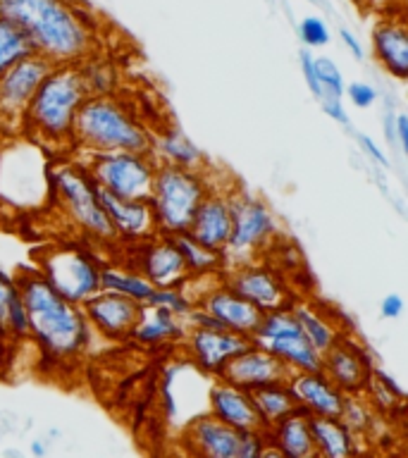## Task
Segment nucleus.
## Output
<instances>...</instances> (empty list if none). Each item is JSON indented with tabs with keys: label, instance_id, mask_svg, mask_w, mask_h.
Instances as JSON below:
<instances>
[{
	"label": "nucleus",
	"instance_id": "1",
	"mask_svg": "<svg viewBox=\"0 0 408 458\" xmlns=\"http://www.w3.org/2000/svg\"><path fill=\"white\" fill-rule=\"evenodd\" d=\"M0 17L27 36L36 55L81 64L96 50V27L77 0H0Z\"/></svg>",
	"mask_w": 408,
	"mask_h": 458
},
{
	"label": "nucleus",
	"instance_id": "2",
	"mask_svg": "<svg viewBox=\"0 0 408 458\" xmlns=\"http://www.w3.org/2000/svg\"><path fill=\"white\" fill-rule=\"evenodd\" d=\"M27 308L29 339L38 346L46 360L72 365L86 353L91 327L77 303L63 299L41 275V270H21L14 277Z\"/></svg>",
	"mask_w": 408,
	"mask_h": 458
},
{
	"label": "nucleus",
	"instance_id": "3",
	"mask_svg": "<svg viewBox=\"0 0 408 458\" xmlns=\"http://www.w3.org/2000/svg\"><path fill=\"white\" fill-rule=\"evenodd\" d=\"M89 98L79 64H57L36 89L21 114V127L46 148L74 146V120Z\"/></svg>",
	"mask_w": 408,
	"mask_h": 458
},
{
	"label": "nucleus",
	"instance_id": "4",
	"mask_svg": "<svg viewBox=\"0 0 408 458\" xmlns=\"http://www.w3.org/2000/svg\"><path fill=\"white\" fill-rule=\"evenodd\" d=\"M74 146L89 153H113V150H136L150 153L153 134L143 120L124 103L107 96H89L81 103L74 120Z\"/></svg>",
	"mask_w": 408,
	"mask_h": 458
},
{
	"label": "nucleus",
	"instance_id": "5",
	"mask_svg": "<svg viewBox=\"0 0 408 458\" xmlns=\"http://www.w3.org/2000/svg\"><path fill=\"white\" fill-rule=\"evenodd\" d=\"M48 186L53 191V199H55L57 210L89 242H117L113 225L107 220L106 208L98 199V186L91 179V174L86 172L84 165H57L55 170H50Z\"/></svg>",
	"mask_w": 408,
	"mask_h": 458
},
{
	"label": "nucleus",
	"instance_id": "6",
	"mask_svg": "<svg viewBox=\"0 0 408 458\" xmlns=\"http://www.w3.org/2000/svg\"><path fill=\"white\" fill-rule=\"evenodd\" d=\"M210 186L213 184L208 182L203 170H186V167L157 163L149 196L157 234L172 236L186 232L196 208L210 191Z\"/></svg>",
	"mask_w": 408,
	"mask_h": 458
},
{
	"label": "nucleus",
	"instance_id": "7",
	"mask_svg": "<svg viewBox=\"0 0 408 458\" xmlns=\"http://www.w3.org/2000/svg\"><path fill=\"white\" fill-rule=\"evenodd\" d=\"M275 242L277 222L270 208L251 193L232 191V232L222 249L225 267L260 260Z\"/></svg>",
	"mask_w": 408,
	"mask_h": 458
},
{
	"label": "nucleus",
	"instance_id": "8",
	"mask_svg": "<svg viewBox=\"0 0 408 458\" xmlns=\"http://www.w3.org/2000/svg\"><path fill=\"white\" fill-rule=\"evenodd\" d=\"M84 167L103 191L120 199L149 200L157 157L153 153H136V150L89 153Z\"/></svg>",
	"mask_w": 408,
	"mask_h": 458
},
{
	"label": "nucleus",
	"instance_id": "9",
	"mask_svg": "<svg viewBox=\"0 0 408 458\" xmlns=\"http://www.w3.org/2000/svg\"><path fill=\"white\" fill-rule=\"evenodd\" d=\"M100 260L91 250L79 246H55L43 250L38 258V270L63 299L81 306L86 299L100 292Z\"/></svg>",
	"mask_w": 408,
	"mask_h": 458
},
{
	"label": "nucleus",
	"instance_id": "10",
	"mask_svg": "<svg viewBox=\"0 0 408 458\" xmlns=\"http://www.w3.org/2000/svg\"><path fill=\"white\" fill-rule=\"evenodd\" d=\"M251 342L270 351L292 372H315L322 368V353L310 346L289 306L263 313Z\"/></svg>",
	"mask_w": 408,
	"mask_h": 458
},
{
	"label": "nucleus",
	"instance_id": "11",
	"mask_svg": "<svg viewBox=\"0 0 408 458\" xmlns=\"http://www.w3.org/2000/svg\"><path fill=\"white\" fill-rule=\"evenodd\" d=\"M220 279L232 292L251 301L263 313L289 306L296 299L289 284H286V279L282 277V272L275 265L263 263V260L227 265V267H222Z\"/></svg>",
	"mask_w": 408,
	"mask_h": 458
},
{
	"label": "nucleus",
	"instance_id": "12",
	"mask_svg": "<svg viewBox=\"0 0 408 458\" xmlns=\"http://www.w3.org/2000/svg\"><path fill=\"white\" fill-rule=\"evenodd\" d=\"M55 64L43 55L29 53L13 67L0 74V120L21 122L29 100L34 98L36 89L50 74Z\"/></svg>",
	"mask_w": 408,
	"mask_h": 458
},
{
	"label": "nucleus",
	"instance_id": "13",
	"mask_svg": "<svg viewBox=\"0 0 408 458\" xmlns=\"http://www.w3.org/2000/svg\"><path fill=\"white\" fill-rule=\"evenodd\" d=\"M129 267L141 272L153 286H177L182 284L189 272H186L184 258L172 243L170 236L153 234L143 242L129 243Z\"/></svg>",
	"mask_w": 408,
	"mask_h": 458
},
{
	"label": "nucleus",
	"instance_id": "14",
	"mask_svg": "<svg viewBox=\"0 0 408 458\" xmlns=\"http://www.w3.org/2000/svg\"><path fill=\"white\" fill-rule=\"evenodd\" d=\"M141 308L143 303H139V301L127 299L122 293L106 292V289H100L98 293H93L91 299L81 303L89 327L96 329L106 339H113V342L129 339L134 322L141 315Z\"/></svg>",
	"mask_w": 408,
	"mask_h": 458
},
{
	"label": "nucleus",
	"instance_id": "15",
	"mask_svg": "<svg viewBox=\"0 0 408 458\" xmlns=\"http://www.w3.org/2000/svg\"><path fill=\"white\" fill-rule=\"evenodd\" d=\"M184 339L193 365L210 377H220L229 360L251 346V336L236 335L229 329L189 327Z\"/></svg>",
	"mask_w": 408,
	"mask_h": 458
},
{
	"label": "nucleus",
	"instance_id": "16",
	"mask_svg": "<svg viewBox=\"0 0 408 458\" xmlns=\"http://www.w3.org/2000/svg\"><path fill=\"white\" fill-rule=\"evenodd\" d=\"M193 303L203 308V310H208L210 315H215L229 332H236V335L243 336L253 335L258 327V322L263 318V310L253 306V303L243 299V296H239L236 292H232V289L222 282L220 275L210 279V286H208L206 292H200L199 296H193Z\"/></svg>",
	"mask_w": 408,
	"mask_h": 458
},
{
	"label": "nucleus",
	"instance_id": "17",
	"mask_svg": "<svg viewBox=\"0 0 408 458\" xmlns=\"http://www.w3.org/2000/svg\"><path fill=\"white\" fill-rule=\"evenodd\" d=\"M372 358L370 353L344 335L336 339L335 346H329L322 353V368L320 370L335 382L344 394H363L368 379L372 372Z\"/></svg>",
	"mask_w": 408,
	"mask_h": 458
},
{
	"label": "nucleus",
	"instance_id": "18",
	"mask_svg": "<svg viewBox=\"0 0 408 458\" xmlns=\"http://www.w3.org/2000/svg\"><path fill=\"white\" fill-rule=\"evenodd\" d=\"M289 375H292V370L277 356H272L270 351L251 342V346H246L242 353H236L229 360L220 377L253 392L258 386L272 385V382H286Z\"/></svg>",
	"mask_w": 408,
	"mask_h": 458
},
{
	"label": "nucleus",
	"instance_id": "19",
	"mask_svg": "<svg viewBox=\"0 0 408 458\" xmlns=\"http://www.w3.org/2000/svg\"><path fill=\"white\" fill-rule=\"evenodd\" d=\"M229 232H232V193L210 186V191L196 208L186 234L203 243L206 249L222 253Z\"/></svg>",
	"mask_w": 408,
	"mask_h": 458
},
{
	"label": "nucleus",
	"instance_id": "20",
	"mask_svg": "<svg viewBox=\"0 0 408 458\" xmlns=\"http://www.w3.org/2000/svg\"><path fill=\"white\" fill-rule=\"evenodd\" d=\"M239 435L242 429L229 428L215 415L203 413L186 422L182 432V446L191 456L239 458Z\"/></svg>",
	"mask_w": 408,
	"mask_h": 458
},
{
	"label": "nucleus",
	"instance_id": "21",
	"mask_svg": "<svg viewBox=\"0 0 408 458\" xmlns=\"http://www.w3.org/2000/svg\"><path fill=\"white\" fill-rule=\"evenodd\" d=\"M98 199L106 208L107 220L113 225L115 236L120 243H136L157 234L149 200L120 199V196H113L103 189H98Z\"/></svg>",
	"mask_w": 408,
	"mask_h": 458
},
{
	"label": "nucleus",
	"instance_id": "22",
	"mask_svg": "<svg viewBox=\"0 0 408 458\" xmlns=\"http://www.w3.org/2000/svg\"><path fill=\"white\" fill-rule=\"evenodd\" d=\"M208 413L234 429H265L249 389H242L222 377H215L208 392Z\"/></svg>",
	"mask_w": 408,
	"mask_h": 458
},
{
	"label": "nucleus",
	"instance_id": "23",
	"mask_svg": "<svg viewBox=\"0 0 408 458\" xmlns=\"http://www.w3.org/2000/svg\"><path fill=\"white\" fill-rule=\"evenodd\" d=\"M268 451L265 456L282 458H315L313 435H310V415L303 408H293L292 413L279 418L265 428Z\"/></svg>",
	"mask_w": 408,
	"mask_h": 458
},
{
	"label": "nucleus",
	"instance_id": "24",
	"mask_svg": "<svg viewBox=\"0 0 408 458\" xmlns=\"http://www.w3.org/2000/svg\"><path fill=\"white\" fill-rule=\"evenodd\" d=\"M286 385L293 399L308 415H339L346 394L332 382L322 370L292 372Z\"/></svg>",
	"mask_w": 408,
	"mask_h": 458
},
{
	"label": "nucleus",
	"instance_id": "25",
	"mask_svg": "<svg viewBox=\"0 0 408 458\" xmlns=\"http://www.w3.org/2000/svg\"><path fill=\"white\" fill-rule=\"evenodd\" d=\"M372 55L394 79H408V31L404 20L385 17L375 24Z\"/></svg>",
	"mask_w": 408,
	"mask_h": 458
},
{
	"label": "nucleus",
	"instance_id": "26",
	"mask_svg": "<svg viewBox=\"0 0 408 458\" xmlns=\"http://www.w3.org/2000/svg\"><path fill=\"white\" fill-rule=\"evenodd\" d=\"M189 332L184 318H179L163 306H150L143 303L141 315L132 327L129 339H134L141 346H157V344L182 342Z\"/></svg>",
	"mask_w": 408,
	"mask_h": 458
},
{
	"label": "nucleus",
	"instance_id": "27",
	"mask_svg": "<svg viewBox=\"0 0 408 458\" xmlns=\"http://www.w3.org/2000/svg\"><path fill=\"white\" fill-rule=\"evenodd\" d=\"M310 435L318 458H349L356 454L358 437L339 415H310Z\"/></svg>",
	"mask_w": 408,
	"mask_h": 458
},
{
	"label": "nucleus",
	"instance_id": "28",
	"mask_svg": "<svg viewBox=\"0 0 408 458\" xmlns=\"http://www.w3.org/2000/svg\"><path fill=\"white\" fill-rule=\"evenodd\" d=\"M289 308H292L293 318H296V322L301 325L303 335H306V339L310 342V346H313L315 351L325 353L329 346H335L339 336H344L339 325L332 320V315L325 313V310H322L318 303H313V301L293 299L292 303H289Z\"/></svg>",
	"mask_w": 408,
	"mask_h": 458
},
{
	"label": "nucleus",
	"instance_id": "29",
	"mask_svg": "<svg viewBox=\"0 0 408 458\" xmlns=\"http://www.w3.org/2000/svg\"><path fill=\"white\" fill-rule=\"evenodd\" d=\"M150 153L157 157V163L186 167V170H203V153L186 139L179 129H165L163 134L153 136Z\"/></svg>",
	"mask_w": 408,
	"mask_h": 458
},
{
	"label": "nucleus",
	"instance_id": "30",
	"mask_svg": "<svg viewBox=\"0 0 408 458\" xmlns=\"http://www.w3.org/2000/svg\"><path fill=\"white\" fill-rule=\"evenodd\" d=\"M100 289L122 293V296H127V299L146 303L156 286L150 284L141 272H136L134 267H129V265L103 263V267H100Z\"/></svg>",
	"mask_w": 408,
	"mask_h": 458
},
{
	"label": "nucleus",
	"instance_id": "31",
	"mask_svg": "<svg viewBox=\"0 0 408 458\" xmlns=\"http://www.w3.org/2000/svg\"><path fill=\"white\" fill-rule=\"evenodd\" d=\"M172 243L177 246V250L184 258L186 272L189 277H210V275H220L222 267H225V260H222L220 250L206 249L203 243H199L196 239L182 232V234H172Z\"/></svg>",
	"mask_w": 408,
	"mask_h": 458
},
{
	"label": "nucleus",
	"instance_id": "32",
	"mask_svg": "<svg viewBox=\"0 0 408 458\" xmlns=\"http://www.w3.org/2000/svg\"><path fill=\"white\" fill-rule=\"evenodd\" d=\"M251 399H253V406H256L265 428L279 420V418H285L286 413H292L293 408H299L286 382H272V385L258 386V389L251 392Z\"/></svg>",
	"mask_w": 408,
	"mask_h": 458
},
{
	"label": "nucleus",
	"instance_id": "33",
	"mask_svg": "<svg viewBox=\"0 0 408 458\" xmlns=\"http://www.w3.org/2000/svg\"><path fill=\"white\" fill-rule=\"evenodd\" d=\"M29 53H34V50L29 46L27 36L21 34L14 24H10V21L0 17V74L7 67H13L17 60L27 57Z\"/></svg>",
	"mask_w": 408,
	"mask_h": 458
},
{
	"label": "nucleus",
	"instance_id": "34",
	"mask_svg": "<svg viewBox=\"0 0 408 458\" xmlns=\"http://www.w3.org/2000/svg\"><path fill=\"white\" fill-rule=\"evenodd\" d=\"M339 418L349 425V429L356 437L368 435L370 432L372 418H375V408L368 403L363 394H346Z\"/></svg>",
	"mask_w": 408,
	"mask_h": 458
},
{
	"label": "nucleus",
	"instance_id": "35",
	"mask_svg": "<svg viewBox=\"0 0 408 458\" xmlns=\"http://www.w3.org/2000/svg\"><path fill=\"white\" fill-rule=\"evenodd\" d=\"M146 303H150V306H163L167 310H172L174 315H179V318H184L193 308V296L189 293L184 282H182L177 286H156Z\"/></svg>",
	"mask_w": 408,
	"mask_h": 458
},
{
	"label": "nucleus",
	"instance_id": "36",
	"mask_svg": "<svg viewBox=\"0 0 408 458\" xmlns=\"http://www.w3.org/2000/svg\"><path fill=\"white\" fill-rule=\"evenodd\" d=\"M79 72H81V79H84L86 91L91 93V96H107V93H113L115 84H117V77H115V72L107 67L106 63H81L79 64Z\"/></svg>",
	"mask_w": 408,
	"mask_h": 458
},
{
	"label": "nucleus",
	"instance_id": "37",
	"mask_svg": "<svg viewBox=\"0 0 408 458\" xmlns=\"http://www.w3.org/2000/svg\"><path fill=\"white\" fill-rule=\"evenodd\" d=\"M315 70H318V79H320L322 93H332L336 98L344 96V77L339 67H336L329 57H315Z\"/></svg>",
	"mask_w": 408,
	"mask_h": 458
},
{
	"label": "nucleus",
	"instance_id": "38",
	"mask_svg": "<svg viewBox=\"0 0 408 458\" xmlns=\"http://www.w3.org/2000/svg\"><path fill=\"white\" fill-rule=\"evenodd\" d=\"M17 296H20V286H17L14 277L0 270V336L5 342L10 339V335H7V313H10V306H13V301Z\"/></svg>",
	"mask_w": 408,
	"mask_h": 458
},
{
	"label": "nucleus",
	"instance_id": "39",
	"mask_svg": "<svg viewBox=\"0 0 408 458\" xmlns=\"http://www.w3.org/2000/svg\"><path fill=\"white\" fill-rule=\"evenodd\" d=\"M299 34L301 38H303V43L310 46V48H320V46H325V43L329 41L327 27H325V21L318 20V17H306V20L301 21Z\"/></svg>",
	"mask_w": 408,
	"mask_h": 458
},
{
	"label": "nucleus",
	"instance_id": "40",
	"mask_svg": "<svg viewBox=\"0 0 408 458\" xmlns=\"http://www.w3.org/2000/svg\"><path fill=\"white\" fill-rule=\"evenodd\" d=\"M301 70H303V77H306L308 89L313 91L315 98L322 96L320 79H318V70H315V57L308 53V50H301Z\"/></svg>",
	"mask_w": 408,
	"mask_h": 458
},
{
	"label": "nucleus",
	"instance_id": "41",
	"mask_svg": "<svg viewBox=\"0 0 408 458\" xmlns=\"http://www.w3.org/2000/svg\"><path fill=\"white\" fill-rule=\"evenodd\" d=\"M346 93H349L351 103L356 107H370L372 103H375V98H378V91H375L370 84H363V81L351 84L349 89H346Z\"/></svg>",
	"mask_w": 408,
	"mask_h": 458
},
{
	"label": "nucleus",
	"instance_id": "42",
	"mask_svg": "<svg viewBox=\"0 0 408 458\" xmlns=\"http://www.w3.org/2000/svg\"><path fill=\"white\" fill-rule=\"evenodd\" d=\"M320 106L322 110L332 117V120H336L339 124H349V117H346V110H344L342 100L336 98V96H332V93H322L320 98Z\"/></svg>",
	"mask_w": 408,
	"mask_h": 458
},
{
	"label": "nucleus",
	"instance_id": "43",
	"mask_svg": "<svg viewBox=\"0 0 408 458\" xmlns=\"http://www.w3.org/2000/svg\"><path fill=\"white\" fill-rule=\"evenodd\" d=\"M358 143L363 146L365 153H368V156H370L372 160H375V163H379V165H382V167H389V160H387V156H385V153H382V150L378 148V143L372 141L370 136L358 134Z\"/></svg>",
	"mask_w": 408,
	"mask_h": 458
},
{
	"label": "nucleus",
	"instance_id": "44",
	"mask_svg": "<svg viewBox=\"0 0 408 458\" xmlns=\"http://www.w3.org/2000/svg\"><path fill=\"white\" fill-rule=\"evenodd\" d=\"M404 313V299H401L399 293H389L385 301H382V315L394 320V318H399Z\"/></svg>",
	"mask_w": 408,
	"mask_h": 458
},
{
	"label": "nucleus",
	"instance_id": "45",
	"mask_svg": "<svg viewBox=\"0 0 408 458\" xmlns=\"http://www.w3.org/2000/svg\"><path fill=\"white\" fill-rule=\"evenodd\" d=\"M394 139L401 143V148L408 150V117L406 114H396V117H394Z\"/></svg>",
	"mask_w": 408,
	"mask_h": 458
},
{
	"label": "nucleus",
	"instance_id": "46",
	"mask_svg": "<svg viewBox=\"0 0 408 458\" xmlns=\"http://www.w3.org/2000/svg\"><path fill=\"white\" fill-rule=\"evenodd\" d=\"M339 36H342L344 46H346V48L351 50V55L356 57V60H361V57L365 55V53H363V46L358 43L356 34H351L349 29H342V31H339Z\"/></svg>",
	"mask_w": 408,
	"mask_h": 458
},
{
	"label": "nucleus",
	"instance_id": "47",
	"mask_svg": "<svg viewBox=\"0 0 408 458\" xmlns=\"http://www.w3.org/2000/svg\"><path fill=\"white\" fill-rule=\"evenodd\" d=\"M394 117H396V114H387L385 117V131H387V141H396V139H394Z\"/></svg>",
	"mask_w": 408,
	"mask_h": 458
},
{
	"label": "nucleus",
	"instance_id": "48",
	"mask_svg": "<svg viewBox=\"0 0 408 458\" xmlns=\"http://www.w3.org/2000/svg\"><path fill=\"white\" fill-rule=\"evenodd\" d=\"M31 454H34V456H46V454H48V449L43 446V442H38V439H36V442H31Z\"/></svg>",
	"mask_w": 408,
	"mask_h": 458
},
{
	"label": "nucleus",
	"instance_id": "49",
	"mask_svg": "<svg viewBox=\"0 0 408 458\" xmlns=\"http://www.w3.org/2000/svg\"><path fill=\"white\" fill-rule=\"evenodd\" d=\"M0 344H7V342H5V339H3V336H0Z\"/></svg>",
	"mask_w": 408,
	"mask_h": 458
}]
</instances>
